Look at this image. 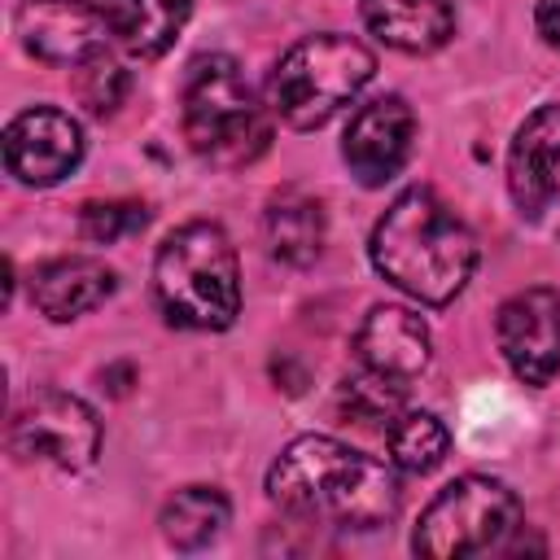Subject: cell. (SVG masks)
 Returning <instances> with one entry per match:
<instances>
[{
  "instance_id": "cell-1",
  "label": "cell",
  "mask_w": 560,
  "mask_h": 560,
  "mask_svg": "<svg viewBox=\"0 0 560 560\" xmlns=\"http://www.w3.org/2000/svg\"><path fill=\"white\" fill-rule=\"evenodd\" d=\"M267 494L293 516L332 521L346 529H376L394 521L402 486L389 464L350 451L337 438L302 433L267 468Z\"/></svg>"
},
{
  "instance_id": "cell-2",
  "label": "cell",
  "mask_w": 560,
  "mask_h": 560,
  "mask_svg": "<svg viewBox=\"0 0 560 560\" xmlns=\"http://www.w3.org/2000/svg\"><path fill=\"white\" fill-rule=\"evenodd\" d=\"M368 254L394 289L429 306H446L451 298H459L477 267V241L468 223L433 188L398 192L376 219Z\"/></svg>"
},
{
  "instance_id": "cell-18",
  "label": "cell",
  "mask_w": 560,
  "mask_h": 560,
  "mask_svg": "<svg viewBox=\"0 0 560 560\" xmlns=\"http://www.w3.org/2000/svg\"><path fill=\"white\" fill-rule=\"evenodd\" d=\"M228 516H232V508L214 486H184L166 499L158 525L175 551H201L228 529Z\"/></svg>"
},
{
  "instance_id": "cell-11",
  "label": "cell",
  "mask_w": 560,
  "mask_h": 560,
  "mask_svg": "<svg viewBox=\"0 0 560 560\" xmlns=\"http://www.w3.org/2000/svg\"><path fill=\"white\" fill-rule=\"evenodd\" d=\"M411 136H416L411 105L402 96H376V101L359 105V114L350 118V127L341 136V158L363 188H376L402 171V162L411 153Z\"/></svg>"
},
{
  "instance_id": "cell-21",
  "label": "cell",
  "mask_w": 560,
  "mask_h": 560,
  "mask_svg": "<svg viewBox=\"0 0 560 560\" xmlns=\"http://www.w3.org/2000/svg\"><path fill=\"white\" fill-rule=\"evenodd\" d=\"M74 96L88 114H114L127 96V70L109 57V52H96L92 61L74 66Z\"/></svg>"
},
{
  "instance_id": "cell-23",
  "label": "cell",
  "mask_w": 560,
  "mask_h": 560,
  "mask_svg": "<svg viewBox=\"0 0 560 560\" xmlns=\"http://www.w3.org/2000/svg\"><path fill=\"white\" fill-rule=\"evenodd\" d=\"M534 22H538V35H542L551 48H560V0H538Z\"/></svg>"
},
{
  "instance_id": "cell-15",
  "label": "cell",
  "mask_w": 560,
  "mask_h": 560,
  "mask_svg": "<svg viewBox=\"0 0 560 560\" xmlns=\"http://www.w3.org/2000/svg\"><path fill=\"white\" fill-rule=\"evenodd\" d=\"M114 271L101 258H57L31 276V302L52 324H66L83 311H96L114 293Z\"/></svg>"
},
{
  "instance_id": "cell-19",
  "label": "cell",
  "mask_w": 560,
  "mask_h": 560,
  "mask_svg": "<svg viewBox=\"0 0 560 560\" xmlns=\"http://www.w3.org/2000/svg\"><path fill=\"white\" fill-rule=\"evenodd\" d=\"M385 446H389V464L402 472H433L446 451H451V433L433 411H402L389 429H385Z\"/></svg>"
},
{
  "instance_id": "cell-10",
  "label": "cell",
  "mask_w": 560,
  "mask_h": 560,
  "mask_svg": "<svg viewBox=\"0 0 560 560\" xmlns=\"http://www.w3.org/2000/svg\"><path fill=\"white\" fill-rule=\"evenodd\" d=\"M83 158V131L70 114L35 105L4 127V166L18 184L48 188L66 179Z\"/></svg>"
},
{
  "instance_id": "cell-20",
  "label": "cell",
  "mask_w": 560,
  "mask_h": 560,
  "mask_svg": "<svg viewBox=\"0 0 560 560\" xmlns=\"http://www.w3.org/2000/svg\"><path fill=\"white\" fill-rule=\"evenodd\" d=\"M337 411L354 424H368V429H389L398 416H402V381L394 376H381L372 368H363L359 376H346L341 389H337Z\"/></svg>"
},
{
  "instance_id": "cell-3",
  "label": "cell",
  "mask_w": 560,
  "mask_h": 560,
  "mask_svg": "<svg viewBox=\"0 0 560 560\" xmlns=\"http://www.w3.org/2000/svg\"><path fill=\"white\" fill-rule=\"evenodd\" d=\"M153 298L175 328L219 332L241 315V267L219 223L175 228L153 258Z\"/></svg>"
},
{
  "instance_id": "cell-9",
  "label": "cell",
  "mask_w": 560,
  "mask_h": 560,
  "mask_svg": "<svg viewBox=\"0 0 560 560\" xmlns=\"http://www.w3.org/2000/svg\"><path fill=\"white\" fill-rule=\"evenodd\" d=\"M105 9L88 0H26L18 9V39L31 57L48 66H83L96 52H105L109 39Z\"/></svg>"
},
{
  "instance_id": "cell-6",
  "label": "cell",
  "mask_w": 560,
  "mask_h": 560,
  "mask_svg": "<svg viewBox=\"0 0 560 560\" xmlns=\"http://www.w3.org/2000/svg\"><path fill=\"white\" fill-rule=\"evenodd\" d=\"M516 525H521V503L503 481H494V477H455L420 512L411 547H416V556H429V560L481 556V551L499 547Z\"/></svg>"
},
{
  "instance_id": "cell-14",
  "label": "cell",
  "mask_w": 560,
  "mask_h": 560,
  "mask_svg": "<svg viewBox=\"0 0 560 560\" xmlns=\"http://www.w3.org/2000/svg\"><path fill=\"white\" fill-rule=\"evenodd\" d=\"M368 31L398 52H433L455 35L451 0H359Z\"/></svg>"
},
{
  "instance_id": "cell-4",
  "label": "cell",
  "mask_w": 560,
  "mask_h": 560,
  "mask_svg": "<svg viewBox=\"0 0 560 560\" xmlns=\"http://www.w3.org/2000/svg\"><path fill=\"white\" fill-rule=\"evenodd\" d=\"M376 74V57L354 35H306L298 39L267 79V101L293 131L324 127L341 105H350Z\"/></svg>"
},
{
  "instance_id": "cell-7",
  "label": "cell",
  "mask_w": 560,
  "mask_h": 560,
  "mask_svg": "<svg viewBox=\"0 0 560 560\" xmlns=\"http://www.w3.org/2000/svg\"><path fill=\"white\" fill-rule=\"evenodd\" d=\"M9 451L22 464L79 472V468H92V459L101 451V420L83 398L61 394V389H44L13 416Z\"/></svg>"
},
{
  "instance_id": "cell-22",
  "label": "cell",
  "mask_w": 560,
  "mask_h": 560,
  "mask_svg": "<svg viewBox=\"0 0 560 560\" xmlns=\"http://www.w3.org/2000/svg\"><path fill=\"white\" fill-rule=\"evenodd\" d=\"M149 223V210L140 201H88L79 210V236L92 245H114Z\"/></svg>"
},
{
  "instance_id": "cell-5",
  "label": "cell",
  "mask_w": 560,
  "mask_h": 560,
  "mask_svg": "<svg viewBox=\"0 0 560 560\" xmlns=\"http://www.w3.org/2000/svg\"><path fill=\"white\" fill-rule=\"evenodd\" d=\"M184 136L201 158L219 166L254 162L267 149V118L254 105V92L232 57L210 52L188 66Z\"/></svg>"
},
{
  "instance_id": "cell-16",
  "label": "cell",
  "mask_w": 560,
  "mask_h": 560,
  "mask_svg": "<svg viewBox=\"0 0 560 560\" xmlns=\"http://www.w3.org/2000/svg\"><path fill=\"white\" fill-rule=\"evenodd\" d=\"M105 18L114 39L131 57L153 61L175 44L184 22L192 18V0H105Z\"/></svg>"
},
{
  "instance_id": "cell-13",
  "label": "cell",
  "mask_w": 560,
  "mask_h": 560,
  "mask_svg": "<svg viewBox=\"0 0 560 560\" xmlns=\"http://www.w3.org/2000/svg\"><path fill=\"white\" fill-rule=\"evenodd\" d=\"M354 350L363 368L407 385L429 368V328L407 306H372L354 332Z\"/></svg>"
},
{
  "instance_id": "cell-12",
  "label": "cell",
  "mask_w": 560,
  "mask_h": 560,
  "mask_svg": "<svg viewBox=\"0 0 560 560\" xmlns=\"http://www.w3.org/2000/svg\"><path fill=\"white\" fill-rule=\"evenodd\" d=\"M556 175H560V105H542L516 127L508 149V188L525 219H538L547 210V201L556 197Z\"/></svg>"
},
{
  "instance_id": "cell-8",
  "label": "cell",
  "mask_w": 560,
  "mask_h": 560,
  "mask_svg": "<svg viewBox=\"0 0 560 560\" xmlns=\"http://www.w3.org/2000/svg\"><path fill=\"white\" fill-rule=\"evenodd\" d=\"M499 350L508 368L525 385H547L560 372V293L556 289H521L499 306L494 319Z\"/></svg>"
},
{
  "instance_id": "cell-17",
  "label": "cell",
  "mask_w": 560,
  "mask_h": 560,
  "mask_svg": "<svg viewBox=\"0 0 560 560\" xmlns=\"http://www.w3.org/2000/svg\"><path fill=\"white\" fill-rule=\"evenodd\" d=\"M262 232H267L271 258L289 262V267H306L324 249V210L302 188H284V192H276L267 201Z\"/></svg>"
}]
</instances>
